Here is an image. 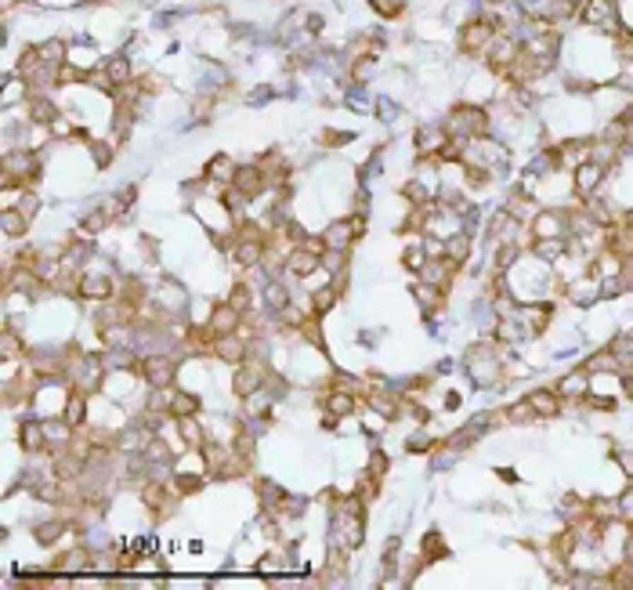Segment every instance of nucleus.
I'll use <instances>...</instances> for the list:
<instances>
[{
  "instance_id": "obj_1",
  "label": "nucleus",
  "mask_w": 633,
  "mask_h": 590,
  "mask_svg": "<svg viewBox=\"0 0 633 590\" xmlns=\"http://www.w3.org/2000/svg\"><path fill=\"white\" fill-rule=\"evenodd\" d=\"M446 127H449V134L460 138V141H467V138H485V131H489V112L478 109V105H456V109H453V120L446 123Z\"/></svg>"
},
{
  "instance_id": "obj_2",
  "label": "nucleus",
  "mask_w": 633,
  "mask_h": 590,
  "mask_svg": "<svg viewBox=\"0 0 633 590\" xmlns=\"http://www.w3.org/2000/svg\"><path fill=\"white\" fill-rule=\"evenodd\" d=\"M496 37H499V33H496L492 18H474V22L463 25V33H460V51H463V54H485Z\"/></svg>"
},
{
  "instance_id": "obj_3",
  "label": "nucleus",
  "mask_w": 633,
  "mask_h": 590,
  "mask_svg": "<svg viewBox=\"0 0 633 590\" xmlns=\"http://www.w3.org/2000/svg\"><path fill=\"white\" fill-rule=\"evenodd\" d=\"M138 374H145V381L152 388H170V377H174V362L170 355H145L138 362Z\"/></svg>"
},
{
  "instance_id": "obj_4",
  "label": "nucleus",
  "mask_w": 633,
  "mask_h": 590,
  "mask_svg": "<svg viewBox=\"0 0 633 590\" xmlns=\"http://www.w3.org/2000/svg\"><path fill=\"white\" fill-rule=\"evenodd\" d=\"M232 185H236V189H239L246 199H253V196H261L272 181H268V174L261 170V163H250V167H236Z\"/></svg>"
},
{
  "instance_id": "obj_5",
  "label": "nucleus",
  "mask_w": 633,
  "mask_h": 590,
  "mask_svg": "<svg viewBox=\"0 0 633 590\" xmlns=\"http://www.w3.org/2000/svg\"><path fill=\"white\" fill-rule=\"evenodd\" d=\"M319 265H323V258L315 254V250H308L304 243H297L294 250L286 254V272H290V275H297V279H308V275H311L315 268H319Z\"/></svg>"
},
{
  "instance_id": "obj_6",
  "label": "nucleus",
  "mask_w": 633,
  "mask_h": 590,
  "mask_svg": "<svg viewBox=\"0 0 633 590\" xmlns=\"http://www.w3.org/2000/svg\"><path fill=\"white\" fill-rule=\"evenodd\" d=\"M214 355L225 359V362H232V366H243V362L250 359V348L243 345L239 333H225V337L214 340Z\"/></svg>"
},
{
  "instance_id": "obj_7",
  "label": "nucleus",
  "mask_w": 633,
  "mask_h": 590,
  "mask_svg": "<svg viewBox=\"0 0 633 590\" xmlns=\"http://www.w3.org/2000/svg\"><path fill=\"white\" fill-rule=\"evenodd\" d=\"M525 398H528V406L535 410V417H557L561 413V391L557 388H535Z\"/></svg>"
},
{
  "instance_id": "obj_8",
  "label": "nucleus",
  "mask_w": 633,
  "mask_h": 590,
  "mask_svg": "<svg viewBox=\"0 0 633 590\" xmlns=\"http://www.w3.org/2000/svg\"><path fill=\"white\" fill-rule=\"evenodd\" d=\"M600 178H605V167H600L597 160H583V163L576 167V192H579L583 199L593 196L597 185H600Z\"/></svg>"
},
{
  "instance_id": "obj_9",
  "label": "nucleus",
  "mask_w": 633,
  "mask_h": 590,
  "mask_svg": "<svg viewBox=\"0 0 633 590\" xmlns=\"http://www.w3.org/2000/svg\"><path fill=\"white\" fill-rule=\"evenodd\" d=\"M210 326H214L217 337L236 333V330L243 326V312H239V308H232V304H217V308H214V316H210Z\"/></svg>"
},
{
  "instance_id": "obj_10",
  "label": "nucleus",
  "mask_w": 633,
  "mask_h": 590,
  "mask_svg": "<svg viewBox=\"0 0 633 590\" xmlns=\"http://www.w3.org/2000/svg\"><path fill=\"white\" fill-rule=\"evenodd\" d=\"M612 15H615L612 0H583V8H579V18L590 25H605Z\"/></svg>"
},
{
  "instance_id": "obj_11",
  "label": "nucleus",
  "mask_w": 633,
  "mask_h": 590,
  "mask_svg": "<svg viewBox=\"0 0 633 590\" xmlns=\"http://www.w3.org/2000/svg\"><path fill=\"white\" fill-rule=\"evenodd\" d=\"M18 442H22V449L25 453H40L44 446H47V434H44V424H22L18 427Z\"/></svg>"
},
{
  "instance_id": "obj_12",
  "label": "nucleus",
  "mask_w": 633,
  "mask_h": 590,
  "mask_svg": "<svg viewBox=\"0 0 633 590\" xmlns=\"http://www.w3.org/2000/svg\"><path fill=\"white\" fill-rule=\"evenodd\" d=\"M170 413H174V417H196V413H199V398H196L192 391L170 388Z\"/></svg>"
},
{
  "instance_id": "obj_13",
  "label": "nucleus",
  "mask_w": 633,
  "mask_h": 590,
  "mask_svg": "<svg viewBox=\"0 0 633 590\" xmlns=\"http://www.w3.org/2000/svg\"><path fill=\"white\" fill-rule=\"evenodd\" d=\"M355 406H359L355 395H352V391H344V388H337V391L326 398V410H330L333 417H347V413H355Z\"/></svg>"
},
{
  "instance_id": "obj_14",
  "label": "nucleus",
  "mask_w": 633,
  "mask_h": 590,
  "mask_svg": "<svg viewBox=\"0 0 633 590\" xmlns=\"http://www.w3.org/2000/svg\"><path fill=\"white\" fill-rule=\"evenodd\" d=\"M557 391H561V398H583V395L590 391L586 369H579V374H572V377H564V384H557Z\"/></svg>"
},
{
  "instance_id": "obj_15",
  "label": "nucleus",
  "mask_w": 633,
  "mask_h": 590,
  "mask_svg": "<svg viewBox=\"0 0 633 590\" xmlns=\"http://www.w3.org/2000/svg\"><path fill=\"white\" fill-rule=\"evenodd\" d=\"M207 178H217V181H228L232 185V178H236V167H232V160L225 156V152H217V156L207 163V170H203Z\"/></svg>"
},
{
  "instance_id": "obj_16",
  "label": "nucleus",
  "mask_w": 633,
  "mask_h": 590,
  "mask_svg": "<svg viewBox=\"0 0 633 590\" xmlns=\"http://www.w3.org/2000/svg\"><path fill=\"white\" fill-rule=\"evenodd\" d=\"M0 355H4V359H18V355H25V340H22L11 326H4V333H0Z\"/></svg>"
},
{
  "instance_id": "obj_17",
  "label": "nucleus",
  "mask_w": 633,
  "mask_h": 590,
  "mask_svg": "<svg viewBox=\"0 0 633 590\" xmlns=\"http://www.w3.org/2000/svg\"><path fill=\"white\" fill-rule=\"evenodd\" d=\"M352 239H355L352 221H337V225H330V232H326V246H333V250H344Z\"/></svg>"
},
{
  "instance_id": "obj_18",
  "label": "nucleus",
  "mask_w": 633,
  "mask_h": 590,
  "mask_svg": "<svg viewBox=\"0 0 633 590\" xmlns=\"http://www.w3.org/2000/svg\"><path fill=\"white\" fill-rule=\"evenodd\" d=\"M337 297H340V290H337V287H323V290H315V294H311V312H315V316H326L330 308L337 304Z\"/></svg>"
},
{
  "instance_id": "obj_19",
  "label": "nucleus",
  "mask_w": 633,
  "mask_h": 590,
  "mask_svg": "<svg viewBox=\"0 0 633 590\" xmlns=\"http://www.w3.org/2000/svg\"><path fill=\"white\" fill-rule=\"evenodd\" d=\"M62 533H66V521H40L37 529H33V536H37L44 547H51L54 540H62Z\"/></svg>"
},
{
  "instance_id": "obj_20",
  "label": "nucleus",
  "mask_w": 633,
  "mask_h": 590,
  "mask_svg": "<svg viewBox=\"0 0 633 590\" xmlns=\"http://www.w3.org/2000/svg\"><path fill=\"white\" fill-rule=\"evenodd\" d=\"M554 4H557V0H525L521 11L528 18H535V22H543V18H554Z\"/></svg>"
},
{
  "instance_id": "obj_21",
  "label": "nucleus",
  "mask_w": 633,
  "mask_h": 590,
  "mask_svg": "<svg viewBox=\"0 0 633 590\" xmlns=\"http://www.w3.org/2000/svg\"><path fill=\"white\" fill-rule=\"evenodd\" d=\"M0 225H4V236H22L25 232V217L15 210V207H4V217H0Z\"/></svg>"
},
{
  "instance_id": "obj_22",
  "label": "nucleus",
  "mask_w": 633,
  "mask_h": 590,
  "mask_svg": "<svg viewBox=\"0 0 633 590\" xmlns=\"http://www.w3.org/2000/svg\"><path fill=\"white\" fill-rule=\"evenodd\" d=\"M449 554V547H446V540H441V533H427L424 536V557L431 562V557H446Z\"/></svg>"
},
{
  "instance_id": "obj_23",
  "label": "nucleus",
  "mask_w": 633,
  "mask_h": 590,
  "mask_svg": "<svg viewBox=\"0 0 633 590\" xmlns=\"http://www.w3.org/2000/svg\"><path fill=\"white\" fill-rule=\"evenodd\" d=\"M506 420H511V424H532V420H540V417H535V410L528 406V398H525V402H518V406H511Z\"/></svg>"
},
{
  "instance_id": "obj_24",
  "label": "nucleus",
  "mask_w": 633,
  "mask_h": 590,
  "mask_svg": "<svg viewBox=\"0 0 633 590\" xmlns=\"http://www.w3.org/2000/svg\"><path fill=\"white\" fill-rule=\"evenodd\" d=\"M29 112H33V120H37V123H51V120H58L54 105H51V102H44V98H37L33 105H29Z\"/></svg>"
},
{
  "instance_id": "obj_25",
  "label": "nucleus",
  "mask_w": 633,
  "mask_h": 590,
  "mask_svg": "<svg viewBox=\"0 0 633 590\" xmlns=\"http://www.w3.org/2000/svg\"><path fill=\"white\" fill-rule=\"evenodd\" d=\"M105 73H109V80H112V83H127V80H131V66H127L123 58L109 62V66H105Z\"/></svg>"
},
{
  "instance_id": "obj_26",
  "label": "nucleus",
  "mask_w": 633,
  "mask_h": 590,
  "mask_svg": "<svg viewBox=\"0 0 633 590\" xmlns=\"http://www.w3.org/2000/svg\"><path fill=\"white\" fill-rule=\"evenodd\" d=\"M228 304H232V308H239V312H246V308L253 304V297H250V287H243V283H239V287H232V294H228Z\"/></svg>"
},
{
  "instance_id": "obj_27",
  "label": "nucleus",
  "mask_w": 633,
  "mask_h": 590,
  "mask_svg": "<svg viewBox=\"0 0 633 590\" xmlns=\"http://www.w3.org/2000/svg\"><path fill=\"white\" fill-rule=\"evenodd\" d=\"M427 265V254H424V246H413V250H405V268L409 272H417L420 275V268Z\"/></svg>"
},
{
  "instance_id": "obj_28",
  "label": "nucleus",
  "mask_w": 633,
  "mask_h": 590,
  "mask_svg": "<svg viewBox=\"0 0 633 590\" xmlns=\"http://www.w3.org/2000/svg\"><path fill=\"white\" fill-rule=\"evenodd\" d=\"M37 207H40V203H37V196H25V192H22V199L15 203V210L25 217V221H33V217H37Z\"/></svg>"
},
{
  "instance_id": "obj_29",
  "label": "nucleus",
  "mask_w": 633,
  "mask_h": 590,
  "mask_svg": "<svg viewBox=\"0 0 633 590\" xmlns=\"http://www.w3.org/2000/svg\"><path fill=\"white\" fill-rule=\"evenodd\" d=\"M366 475H369V478H384V475H388V456L380 453V449L373 453V460H369V471H366Z\"/></svg>"
},
{
  "instance_id": "obj_30",
  "label": "nucleus",
  "mask_w": 633,
  "mask_h": 590,
  "mask_svg": "<svg viewBox=\"0 0 633 590\" xmlns=\"http://www.w3.org/2000/svg\"><path fill=\"white\" fill-rule=\"evenodd\" d=\"M373 8L384 15V18H395V15H402L405 4H402V0H373Z\"/></svg>"
},
{
  "instance_id": "obj_31",
  "label": "nucleus",
  "mask_w": 633,
  "mask_h": 590,
  "mask_svg": "<svg viewBox=\"0 0 633 590\" xmlns=\"http://www.w3.org/2000/svg\"><path fill=\"white\" fill-rule=\"evenodd\" d=\"M615 500H619V518H622V521H633V485H629L622 496H615Z\"/></svg>"
},
{
  "instance_id": "obj_32",
  "label": "nucleus",
  "mask_w": 633,
  "mask_h": 590,
  "mask_svg": "<svg viewBox=\"0 0 633 590\" xmlns=\"http://www.w3.org/2000/svg\"><path fill=\"white\" fill-rule=\"evenodd\" d=\"M615 460H619V468L633 478V453H622V449H619V453H615Z\"/></svg>"
},
{
  "instance_id": "obj_33",
  "label": "nucleus",
  "mask_w": 633,
  "mask_h": 590,
  "mask_svg": "<svg viewBox=\"0 0 633 590\" xmlns=\"http://www.w3.org/2000/svg\"><path fill=\"white\" fill-rule=\"evenodd\" d=\"M91 149H94V160H98V163L105 167V163H109V145H102V141H94Z\"/></svg>"
},
{
  "instance_id": "obj_34",
  "label": "nucleus",
  "mask_w": 633,
  "mask_h": 590,
  "mask_svg": "<svg viewBox=\"0 0 633 590\" xmlns=\"http://www.w3.org/2000/svg\"><path fill=\"white\" fill-rule=\"evenodd\" d=\"M622 395H626V398H633V374H626V377H622Z\"/></svg>"
}]
</instances>
